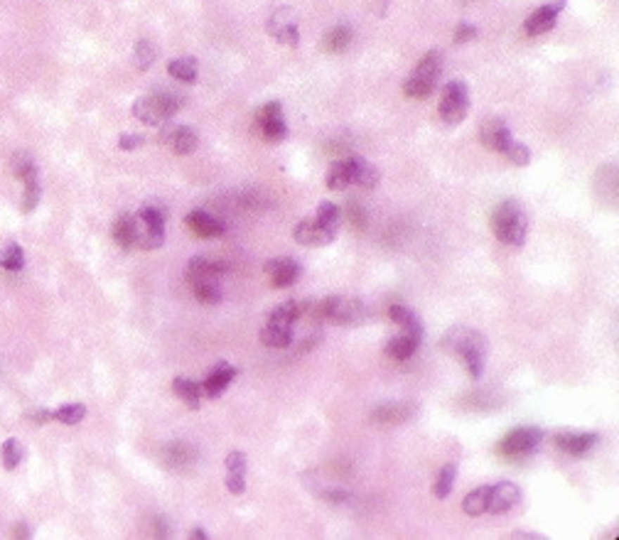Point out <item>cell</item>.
I'll list each match as a JSON object with an SVG mask.
<instances>
[{"mask_svg":"<svg viewBox=\"0 0 619 540\" xmlns=\"http://www.w3.org/2000/svg\"><path fill=\"white\" fill-rule=\"evenodd\" d=\"M521 501V491H518L516 484L511 482H499L494 487H489V506L487 511L499 516V513L511 511L516 503Z\"/></svg>","mask_w":619,"mask_h":540,"instance_id":"cell-12","label":"cell"},{"mask_svg":"<svg viewBox=\"0 0 619 540\" xmlns=\"http://www.w3.org/2000/svg\"><path fill=\"white\" fill-rule=\"evenodd\" d=\"M84 415H87L84 405H62V408L52 413V420H57L62 425H77L79 420H84Z\"/></svg>","mask_w":619,"mask_h":540,"instance_id":"cell-39","label":"cell"},{"mask_svg":"<svg viewBox=\"0 0 619 540\" xmlns=\"http://www.w3.org/2000/svg\"><path fill=\"white\" fill-rule=\"evenodd\" d=\"M344 217L349 219V224H352L354 229H364L366 226V212H364V207L359 202H349L347 207H344Z\"/></svg>","mask_w":619,"mask_h":540,"instance_id":"cell-43","label":"cell"},{"mask_svg":"<svg viewBox=\"0 0 619 540\" xmlns=\"http://www.w3.org/2000/svg\"><path fill=\"white\" fill-rule=\"evenodd\" d=\"M192 292L202 304H217L219 300H222V285H219V280H214V278L212 280H197V283H192Z\"/></svg>","mask_w":619,"mask_h":540,"instance_id":"cell-33","label":"cell"},{"mask_svg":"<svg viewBox=\"0 0 619 540\" xmlns=\"http://www.w3.org/2000/svg\"><path fill=\"white\" fill-rule=\"evenodd\" d=\"M314 221H317L327 233L337 236L339 221H342V209H339L337 204H332V202H322L317 207V214H314Z\"/></svg>","mask_w":619,"mask_h":540,"instance_id":"cell-28","label":"cell"},{"mask_svg":"<svg viewBox=\"0 0 619 540\" xmlns=\"http://www.w3.org/2000/svg\"><path fill=\"white\" fill-rule=\"evenodd\" d=\"M263 270L271 278L273 288H291L300 278V266L295 258H273L263 266Z\"/></svg>","mask_w":619,"mask_h":540,"instance_id":"cell-14","label":"cell"},{"mask_svg":"<svg viewBox=\"0 0 619 540\" xmlns=\"http://www.w3.org/2000/svg\"><path fill=\"white\" fill-rule=\"evenodd\" d=\"M442 72V54L438 49H430L421 62L416 64L408 82L403 84V91L411 98H428L435 89V82Z\"/></svg>","mask_w":619,"mask_h":540,"instance_id":"cell-5","label":"cell"},{"mask_svg":"<svg viewBox=\"0 0 619 540\" xmlns=\"http://www.w3.org/2000/svg\"><path fill=\"white\" fill-rule=\"evenodd\" d=\"M293 236H295V241L302 243V246H324V243L334 241L332 233L324 231L314 219H302L300 224H295Z\"/></svg>","mask_w":619,"mask_h":540,"instance_id":"cell-20","label":"cell"},{"mask_svg":"<svg viewBox=\"0 0 619 540\" xmlns=\"http://www.w3.org/2000/svg\"><path fill=\"white\" fill-rule=\"evenodd\" d=\"M455 479H457V467L455 464H445V467L440 469V474H438L435 484H433V494H435L438 499L450 496L452 487H455Z\"/></svg>","mask_w":619,"mask_h":540,"instance_id":"cell-36","label":"cell"},{"mask_svg":"<svg viewBox=\"0 0 619 540\" xmlns=\"http://www.w3.org/2000/svg\"><path fill=\"white\" fill-rule=\"evenodd\" d=\"M479 140H482V145H487L489 150H497V153H506V148L513 143L511 131L502 118H487L479 128Z\"/></svg>","mask_w":619,"mask_h":540,"instance_id":"cell-13","label":"cell"},{"mask_svg":"<svg viewBox=\"0 0 619 540\" xmlns=\"http://www.w3.org/2000/svg\"><path fill=\"white\" fill-rule=\"evenodd\" d=\"M411 415H413V405L388 403V405H381V408L374 410L371 420L376 425H398V423H406Z\"/></svg>","mask_w":619,"mask_h":540,"instance_id":"cell-24","label":"cell"},{"mask_svg":"<svg viewBox=\"0 0 619 540\" xmlns=\"http://www.w3.org/2000/svg\"><path fill=\"white\" fill-rule=\"evenodd\" d=\"M143 145V135H136V133H123L121 138H118V148L121 150H136Z\"/></svg>","mask_w":619,"mask_h":540,"instance_id":"cell-47","label":"cell"},{"mask_svg":"<svg viewBox=\"0 0 619 540\" xmlns=\"http://www.w3.org/2000/svg\"><path fill=\"white\" fill-rule=\"evenodd\" d=\"M349 184H354V158L337 160L327 172V187L339 192V189L349 187Z\"/></svg>","mask_w":619,"mask_h":540,"instance_id":"cell-26","label":"cell"},{"mask_svg":"<svg viewBox=\"0 0 619 540\" xmlns=\"http://www.w3.org/2000/svg\"><path fill=\"white\" fill-rule=\"evenodd\" d=\"M467 111H469V94H467L464 82L445 84V89H442V98H440V108H438L442 123H447V126H457V123H462L464 118H467Z\"/></svg>","mask_w":619,"mask_h":540,"instance_id":"cell-8","label":"cell"},{"mask_svg":"<svg viewBox=\"0 0 619 540\" xmlns=\"http://www.w3.org/2000/svg\"><path fill=\"white\" fill-rule=\"evenodd\" d=\"M543 439V430L538 428H513L502 437L497 444V454L504 459H521L536 452V447Z\"/></svg>","mask_w":619,"mask_h":540,"instance_id":"cell-7","label":"cell"},{"mask_svg":"<svg viewBox=\"0 0 619 540\" xmlns=\"http://www.w3.org/2000/svg\"><path fill=\"white\" fill-rule=\"evenodd\" d=\"M597 435L595 432H561L556 437V447L561 452L570 454V457H580V454L590 452L597 444Z\"/></svg>","mask_w":619,"mask_h":540,"instance_id":"cell-18","label":"cell"},{"mask_svg":"<svg viewBox=\"0 0 619 540\" xmlns=\"http://www.w3.org/2000/svg\"><path fill=\"white\" fill-rule=\"evenodd\" d=\"M25 263V253L18 243H8V246L0 251V268L5 270H20Z\"/></svg>","mask_w":619,"mask_h":540,"instance_id":"cell-37","label":"cell"},{"mask_svg":"<svg viewBox=\"0 0 619 540\" xmlns=\"http://www.w3.org/2000/svg\"><path fill=\"white\" fill-rule=\"evenodd\" d=\"M165 219H167V209L160 202H148L146 207L138 212V246L146 251H155L162 246L165 241Z\"/></svg>","mask_w":619,"mask_h":540,"instance_id":"cell-6","label":"cell"},{"mask_svg":"<svg viewBox=\"0 0 619 540\" xmlns=\"http://www.w3.org/2000/svg\"><path fill=\"white\" fill-rule=\"evenodd\" d=\"M256 123L261 128V133L266 135L268 140L278 143L288 135V126H286V118H283V106L278 101H268L258 108L256 113Z\"/></svg>","mask_w":619,"mask_h":540,"instance_id":"cell-10","label":"cell"},{"mask_svg":"<svg viewBox=\"0 0 619 540\" xmlns=\"http://www.w3.org/2000/svg\"><path fill=\"white\" fill-rule=\"evenodd\" d=\"M162 462L167 469L187 472V469H192L194 462H197V449L187 442H172L162 449Z\"/></svg>","mask_w":619,"mask_h":540,"instance_id":"cell-15","label":"cell"},{"mask_svg":"<svg viewBox=\"0 0 619 540\" xmlns=\"http://www.w3.org/2000/svg\"><path fill=\"white\" fill-rule=\"evenodd\" d=\"M268 30H271V34L281 44H288V47H295L298 44V25L288 8H281L273 15L271 22H268Z\"/></svg>","mask_w":619,"mask_h":540,"instance_id":"cell-17","label":"cell"},{"mask_svg":"<svg viewBox=\"0 0 619 540\" xmlns=\"http://www.w3.org/2000/svg\"><path fill=\"white\" fill-rule=\"evenodd\" d=\"M226 472L236 474V477H246V454L234 449L226 454Z\"/></svg>","mask_w":619,"mask_h":540,"instance_id":"cell-44","label":"cell"},{"mask_svg":"<svg viewBox=\"0 0 619 540\" xmlns=\"http://www.w3.org/2000/svg\"><path fill=\"white\" fill-rule=\"evenodd\" d=\"M261 342L266 344V347H273V349H286V347H291V342H293V332H291V327H281V324L268 322L266 327L261 329Z\"/></svg>","mask_w":619,"mask_h":540,"instance_id":"cell-30","label":"cell"},{"mask_svg":"<svg viewBox=\"0 0 619 540\" xmlns=\"http://www.w3.org/2000/svg\"><path fill=\"white\" fill-rule=\"evenodd\" d=\"M307 312V302H300V300H288L281 307H276L271 312V324H281V327H293L302 314Z\"/></svg>","mask_w":619,"mask_h":540,"instance_id":"cell-25","label":"cell"},{"mask_svg":"<svg viewBox=\"0 0 619 540\" xmlns=\"http://www.w3.org/2000/svg\"><path fill=\"white\" fill-rule=\"evenodd\" d=\"M15 533H18V536H20V538L30 536V531H27V528H25V526H18V531H15Z\"/></svg>","mask_w":619,"mask_h":540,"instance_id":"cell-49","label":"cell"},{"mask_svg":"<svg viewBox=\"0 0 619 540\" xmlns=\"http://www.w3.org/2000/svg\"><path fill=\"white\" fill-rule=\"evenodd\" d=\"M226 273V263L222 261H209V258H192L187 263V270H184V278L187 283H197V280H219Z\"/></svg>","mask_w":619,"mask_h":540,"instance_id":"cell-19","label":"cell"},{"mask_svg":"<svg viewBox=\"0 0 619 540\" xmlns=\"http://www.w3.org/2000/svg\"><path fill=\"white\" fill-rule=\"evenodd\" d=\"M566 3L568 0H553V3L541 5L538 10H533L526 18V22H523V32H526L528 37H538V34L551 32V30L556 27V20L558 15H561V10L566 8Z\"/></svg>","mask_w":619,"mask_h":540,"instance_id":"cell-9","label":"cell"},{"mask_svg":"<svg viewBox=\"0 0 619 540\" xmlns=\"http://www.w3.org/2000/svg\"><path fill=\"white\" fill-rule=\"evenodd\" d=\"M489 506V487H477L474 491L467 494V499L462 501V508L467 516H482L487 513Z\"/></svg>","mask_w":619,"mask_h":540,"instance_id":"cell-34","label":"cell"},{"mask_svg":"<svg viewBox=\"0 0 619 540\" xmlns=\"http://www.w3.org/2000/svg\"><path fill=\"white\" fill-rule=\"evenodd\" d=\"M307 312H312L314 319H324V322L332 324H357L364 319L366 309L359 300L332 295V297H324L319 302H307Z\"/></svg>","mask_w":619,"mask_h":540,"instance_id":"cell-4","label":"cell"},{"mask_svg":"<svg viewBox=\"0 0 619 540\" xmlns=\"http://www.w3.org/2000/svg\"><path fill=\"white\" fill-rule=\"evenodd\" d=\"M172 391H174V396H177L179 401L187 403L192 410L199 408V396H202V388H199V383L189 381V378H184V376H177L172 381Z\"/></svg>","mask_w":619,"mask_h":540,"instance_id":"cell-31","label":"cell"},{"mask_svg":"<svg viewBox=\"0 0 619 540\" xmlns=\"http://www.w3.org/2000/svg\"><path fill=\"white\" fill-rule=\"evenodd\" d=\"M442 347L447 352H455L457 356L464 361L469 376L472 378H482L484 373V359H487V339L479 332L467 327H455L445 334L442 339Z\"/></svg>","mask_w":619,"mask_h":540,"instance_id":"cell-1","label":"cell"},{"mask_svg":"<svg viewBox=\"0 0 619 540\" xmlns=\"http://www.w3.org/2000/svg\"><path fill=\"white\" fill-rule=\"evenodd\" d=\"M492 231L506 246H523L526 241V214L516 199H504L492 212Z\"/></svg>","mask_w":619,"mask_h":540,"instance_id":"cell-2","label":"cell"},{"mask_svg":"<svg viewBox=\"0 0 619 540\" xmlns=\"http://www.w3.org/2000/svg\"><path fill=\"white\" fill-rule=\"evenodd\" d=\"M234 378H236V368L229 366L226 361H222L217 368H214L212 373H209L207 378H204V383H202V386H199V388H202V391L207 393L209 398H217L222 391H226L229 383H231Z\"/></svg>","mask_w":619,"mask_h":540,"instance_id":"cell-21","label":"cell"},{"mask_svg":"<svg viewBox=\"0 0 619 540\" xmlns=\"http://www.w3.org/2000/svg\"><path fill=\"white\" fill-rule=\"evenodd\" d=\"M184 224L202 238H217V236H224V233H226V224H222L219 219H214L212 214L202 212V209L189 212L187 217H184Z\"/></svg>","mask_w":619,"mask_h":540,"instance_id":"cell-16","label":"cell"},{"mask_svg":"<svg viewBox=\"0 0 619 540\" xmlns=\"http://www.w3.org/2000/svg\"><path fill=\"white\" fill-rule=\"evenodd\" d=\"M160 143L172 150L174 155L184 158V155H192L194 150H197L199 138L189 126H162V131H160Z\"/></svg>","mask_w":619,"mask_h":540,"instance_id":"cell-11","label":"cell"},{"mask_svg":"<svg viewBox=\"0 0 619 540\" xmlns=\"http://www.w3.org/2000/svg\"><path fill=\"white\" fill-rule=\"evenodd\" d=\"M13 174L23 184L25 182H32V179H37V169H34L32 160H27V158H18V160H15V162H13Z\"/></svg>","mask_w":619,"mask_h":540,"instance_id":"cell-41","label":"cell"},{"mask_svg":"<svg viewBox=\"0 0 619 540\" xmlns=\"http://www.w3.org/2000/svg\"><path fill=\"white\" fill-rule=\"evenodd\" d=\"M192 538L204 540V538H209V536H207V531H202V528H194V531H192Z\"/></svg>","mask_w":619,"mask_h":540,"instance_id":"cell-48","label":"cell"},{"mask_svg":"<svg viewBox=\"0 0 619 540\" xmlns=\"http://www.w3.org/2000/svg\"><path fill=\"white\" fill-rule=\"evenodd\" d=\"M504 155H506V158L511 160L513 165H518V167H523V165L531 162V150H528L523 143H516V140H513V143L509 145L506 153H504Z\"/></svg>","mask_w":619,"mask_h":540,"instance_id":"cell-42","label":"cell"},{"mask_svg":"<svg viewBox=\"0 0 619 540\" xmlns=\"http://www.w3.org/2000/svg\"><path fill=\"white\" fill-rule=\"evenodd\" d=\"M388 317H391V322H396L398 327H403V332H411V334L423 337L421 319H418L408 307H403V304H391V309H388Z\"/></svg>","mask_w":619,"mask_h":540,"instance_id":"cell-29","label":"cell"},{"mask_svg":"<svg viewBox=\"0 0 619 540\" xmlns=\"http://www.w3.org/2000/svg\"><path fill=\"white\" fill-rule=\"evenodd\" d=\"M113 238L123 251H131L133 246H138V221L131 214H121L113 224Z\"/></svg>","mask_w":619,"mask_h":540,"instance_id":"cell-22","label":"cell"},{"mask_svg":"<svg viewBox=\"0 0 619 540\" xmlns=\"http://www.w3.org/2000/svg\"><path fill=\"white\" fill-rule=\"evenodd\" d=\"M39 202V184L37 179L25 182V194H23V212H32Z\"/></svg>","mask_w":619,"mask_h":540,"instance_id":"cell-45","label":"cell"},{"mask_svg":"<svg viewBox=\"0 0 619 540\" xmlns=\"http://www.w3.org/2000/svg\"><path fill=\"white\" fill-rule=\"evenodd\" d=\"M376 182H378V169L374 167V165H369L366 160L354 158V184L374 189L376 187Z\"/></svg>","mask_w":619,"mask_h":540,"instance_id":"cell-35","label":"cell"},{"mask_svg":"<svg viewBox=\"0 0 619 540\" xmlns=\"http://www.w3.org/2000/svg\"><path fill=\"white\" fill-rule=\"evenodd\" d=\"M0 454H3V467L5 469H15L20 464V459L25 457V449H23V444H20L18 439L10 437V439H5Z\"/></svg>","mask_w":619,"mask_h":540,"instance_id":"cell-38","label":"cell"},{"mask_svg":"<svg viewBox=\"0 0 619 540\" xmlns=\"http://www.w3.org/2000/svg\"><path fill=\"white\" fill-rule=\"evenodd\" d=\"M474 37H477V27H474V25H469V22H460L455 27V34H452L455 44H464V42H469V39H474Z\"/></svg>","mask_w":619,"mask_h":540,"instance_id":"cell-46","label":"cell"},{"mask_svg":"<svg viewBox=\"0 0 619 540\" xmlns=\"http://www.w3.org/2000/svg\"><path fill=\"white\" fill-rule=\"evenodd\" d=\"M352 37L354 34H352V27H349V25H337V27H332L327 34H324L319 47H322V52L339 54L352 44Z\"/></svg>","mask_w":619,"mask_h":540,"instance_id":"cell-27","label":"cell"},{"mask_svg":"<svg viewBox=\"0 0 619 540\" xmlns=\"http://www.w3.org/2000/svg\"><path fill=\"white\" fill-rule=\"evenodd\" d=\"M179 106H182V98L177 94L158 89L133 103V116L146 126H165L179 111Z\"/></svg>","mask_w":619,"mask_h":540,"instance_id":"cell-3","label":"cell"},{"mask_svg":"<svg viewBox=\"0 0 619 540\" xmlns=\"http://www.w3.org/2000/svg\"><path fill=\"white\" fill-rule=\"evenodd\" d=\"M423 337H418V334H411V332H403L398 334V337H393L391 342L386 344V354L391 359H396V361H406V359H411L413 354H416L418 344H421Z\"/></svg>","mask_w":619,"mask_h":540,"instance_id":"cell-23","label":"cell"},{"mask_svg":"<svg viewBox=\"0 0 619 540\" xmlns=\"http://www.w3.org/2000/svg\"><path fill=\"white\" fill-rule=\"evenodd\" d=\"M155 59H158V52H155V47L148 39H141V42L136 44V64L138 69H148L155 64Z\"/></svg>","mask_w":619,"mask_h":540,"instance_id":"cell-40","label":"cell"},{"mask_svg":"<svg viewBox=\"0 0 619 540\" xmlns=\"http://www.w3.org/2000/svg\"><path fill=\"white\" fill-rule=\"evenodd\" d=\"M167 72H170V77H174L177 82L192 84L194 79H197V59H192V57L172 59V62L167 64Z\"/></svg>","mask_w":619,"mask_h":540,"instance_id":"cell-32","label":"cell"}]
</instances>
